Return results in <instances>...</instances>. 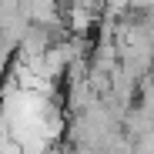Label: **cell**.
<instances>
[{
    "mask_svg": "<svg viewBox=\"0 0 154 154\" xmlns=\"http://www.w3.org/2000/svg\"><path fill=\"white\" fill-rule=\"evenodd\" d=\"M50 44H54V40H50V34H47V27H40V23H30V27H27V34H23L20 37V50H23V57H30V60H37L40 54H44V50L50 47Z\"/></svg>",
    "mask_w": 154,
    "mask_h": 154,
    "instance_id": "6da1fadb",
    "label": "cell"
}]
</instances>
